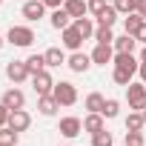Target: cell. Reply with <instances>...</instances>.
Segmentation results:
<instances>
[{
	"mask_svg": "<svg viewBox=\"0 0 146 146\" xmlns=\"http://www.w3.org/2000/svg\"><path fill=\"white\" fill-rule=\"evenodd\" d=\"M6 78H9L12 83H23V80H29L32 72H29L26 60H9V63H6Z\"/></svg>",
	"mask_w": 146,
	"mask_h": 146,
	"instance_id": "277c9868",
	"label": "cell"
},
{
	"mask_svg": "<svg viewBox=\"0 0 146 146\" xmlns=\"http://www.w3.org/2000/svg\"><path fill=\"white\" fill-rule=\"evenodd\" d=\"M20 132H15L12 126H0V146H17Z\"/></svg>",
	"mask_w": 146,
	"mask_h": 146,
	"instance_id": "603a6c76",
	"label": "cell"
},
{
	"mask_svg": "<svg viewBox=\"0 0 146 146\" xmlns=\"http://www.w3.org/2000/svg\"><path fill=\"white\" fill-rule=\"evenodd\" d=\"M57 109H60V103L54 100V95H40V98H37V112H40L43 117H54Z\"/></svg>",
	"mask_w": 146,
	"mask_h": 146,
	"instance_id": "5bb4252c",
	"label": "cell"
},
{
	"mask_svg": "<svg viewBox=\"0 0 146 146\" xmlns=\"http://www.w3.org/2000/svg\"><path fill=\"white\" fill-rule=\"evenodd\" d=\"M26 66H29L32 75H37V72L46 69V57H43V54H29V57H26Z\"/></svg>",
	"mask_w": 146,
	"mask_h": 146,
	"instance_id": "484cf974",
	"label": "cell"
},
{
	"mask_svg": "<svg viewBox=\"0 0 146 146\" xmlns=\"http://www.w3.org/2000/svg\"><path fill=\"white\" fill-rule=\"evenodd\" d=\"M143 23V17L137 15V12H132V15H126L123 17V29H126V35H132L135 37V32H137V26Z\"/></svg>",
	"mask_w": 146,
	"mask_h": 146,
	"instance_id": "cb8c5ba5",
	"label": "cell"
},
{
	"mask_svg": "<svg viewBox=\"0 0 146 146\" xmlns=\"http://www.w3.org/2000/svg\"><path fill=\"white\" fill-rule=\"evenodd\" d=\"M9 115H12V109L6 103H0V126H9Z\"/></svg>",
	"mask_w": 146,
	"mask_h": 146,
	"instance_id": "836d02e7",
	"label": "cell"
},
{
	"mask_svg": "<svg viewBox=\"0 0 146 146\" xmlns=\"http://www.w3.org/2000/svg\"><path fill=\"white\" fill-rule=\"evenodd\" d=\"M112 78H115V83H117V86H129L135 75H132V72H123V69H115V72H112Z\"/></svg>",
	"mask_w": 146,
	"mask_h": 146,
	"instance_id": "4dcf8cb0",
	"label": "cell"
},
{
	"mask_svg": "<svg viewBox=\"0 0 146 146\" xmlns=\"http://www.w3.org/2000/svg\"><path fill=\"white\" fill-rule=\"evenodd\" d=\"M23 17L29 23H37L40 17H46V3L43 0H26L23 3Z\"/></svg>",
	"mask_w": 146,
	"mask_h": 146,
	"instance_id": "52a82bcc",
	"label": "cell"
},
{
	"mask_svg": "<svg viewBox=\"0 0 146 146\" xmlns=\"http://www.w3.org/2000/svg\"><path fill=\"white\" fill-rule=\"evenodd\" d=\"M52 95H54V100H57L60 106H75V103H78V89H75V83H69V80L54 83Z\"/></svg>",
	"mask_w": 146,
	"mask_h": 146,
	"instance_id": "3957f363",
	"label": "cell"
},
{
	"mask_svg": "<svg viewBox=\"0 0 146 146\" xmlns=\"http://www.w3.org/2000/svg\"><path fill=\"white\" fill-rule=\"evenodd\" d=\"M112 60H115V46H112V43H98V46L92 49V63L106 66V63H112Z\"/></svg>",
	"mask_w": 146,
	"mask_h": 146,
	"instance_id": "9c48e42d",
	"label": "cell"
},
{
	"mask_svg": "<svg viewBox=\"0 0 146 146\" xmlns=\"http://www.w3.org/2000/svg\"><path fill=\"white\" fill-rule=\"evenodd\" d=\"M60 40H63V49H69V52H80V46H83V35L75 26H66L60 32Z\"/></svg>",
	"mask_w": 146,
	"mask_h": 146,
	"instance_id": "8992f818",
	"label": "cell"
},
{
	"mask_svg": "<svg viewBox=\"0 0 146 146\" xmlns=\"http://www.w3.org/2000/svg\"><path fill=\"white\" fill-rule=\"evenodd\" d=\"M137 75H140V80L146 83V63H140V69H137Z\"/></svg>",
	"mask_w": 146,
	"mask_h": 146,
	"instance_id": "74e56055",
	"label": "cell"
},
{
	"mask_svg": "<svg viewBox=\"0 0 146 146\" xmlns=\"http://www.w3.org/2000/svg\"><path fill=\"white\" fill-rule=\"evenodd\" d=\"M115 69H123V72H132V75H137V69H140V63L135 60V54L132 52H115Z\"/></svg>",
	"mask_w": 146,
	"mask_h": 146,
	"instance_id": "ba28073f",
	"label": "cell"
},
{
	"mask_svg": "<svg viewBox=\"0 0 146 146\" xmlns=\"http://www.w3.org/2000/svg\"><path fill=\"white\" fill-rule=\"evenodd\" d=\"M135 12H137V15L146 20V0H137V9H135Z\"/></svg>",
	"mask_w": 146,
	"mask_h": 146,
	"instance_id": "8d00e7d4",
	"label": "cell"
},
{
	"mask_svg": "<svg viewBox=\"0 0 146 146\" xmlns=\"http://www.w3.org/2000/svg\"><path fill=\"white\" fill-rule=\"evenodd\" d=\"M115 52H135V46H137V40L132 37V35H120V37H115Z\"/></svg>",
	"mask_w": 146,
	"mask_h": 146,
	"instance_id": "44dd1931",
	"label": "cell"
},
{
	"mask_svg": "<svg viewBox=\"0 0 146 146\" xmlns=\"http://www.w3.org/2000/svg\"><path fill=\"white\" fill-rule=\"evenodd\" d=\"M80 132H83V120L80 117H60V135L63 137L72 140V137H78Z\"/></svg>",
	"mask_w": 146,
	"mask_h": 146,
	"instance_id": "7c38bea8",
	"label": "cell"
},
{
	"mask_svg": "<svg viewBox=\"0 0 146 146\" xmlns=\"http://www.w3.org/2000/svg\"><path fill=\"white\" fill-rule=\"evenodd\" d=\"M63 9L72 15V20H78V17H86L89 3H86V0H66V3H63Z\"/></svg>",
	"mask_w": 146,
	"mask_h": 146,
	"instance_id": "e0dca14e",
	"label": "cell"
},
{
	"mask_svg": "<svg viewBox=\"0 0 146 146\" xmlns=\"http://www.w3.org/2000/svg\"><path fill=\"white\" fill-rule=\"evenodd\" d=\"M106 117L100 115V112H89L86 117H83V132H89V135H98V132H103L106 129V123H103Z\"/></svg>",
	"mask_w": 146,
	"mask_h": 146,
	"instance_id": "9a60e30c",
	"label": "cell"
},
{
	"mask_svg": "<svg viewBox=\"0 0 146 146\" xmlns=\"http://www.w3.org/2000/svg\"><path fill=\"white\" fill-rule=\"evenodd\" d=\"M43 57H46V66H49V69H57V66H63V63H66V54H63V49H60V46L46 49V52H43Z\"/></svg>",
	"mask_w": 146,
	"mask_h": 146,
	"instance_id": "ac0fdd59",
	"label": "cell"
},
{
	"mask_svg": "<svg viewBox=\"0 0 146 146\" xmlns=\"http://www.w3.org/2000/svg\"><path fill=\"white\" fill-rule=\"evenodd\" d=\"M66 66H69L72 72H78V75H83V72H89V66H92V54L72 52V57H66Z\"/></svg>",
	"mask_w": 146,
	"mask_h": 146,
	"instance_id": "30bf717a",
	"label": "cell"
},
{
	"mask_svg": "<svg viewBox=\"0 0 146 146\" xmlns=\"http://www.w3.org/2000/svg\"><path fill=\"white\" fill-rule=\"evenodd\" d=\"M103 103H106V98H103L100 92L86 95V109H89V112H103Z\"/></svg>",
	"mask_w": 146,
	"mask_h": 146,
	"instance_id": "d4e9b609",
	"label": "cell"
},
{
	"mask_svg": "<svg viewBox=\"0 0 146 146\" xmlns=\"http://www.w3.org/2000/svg\"><path fill=\"white\" fill-rule=\"evenodd\" d=\"M112 6L117 9V15H123V17H126V15H132V12L137 9V0H115Z\"/></svg>",
	"mask_w": 146,
	"mask_h": 146,
	"instance_id": "83f0119b",
	"label": "cell"
},
{
	"mask_svg": "<svg viewBox=\"0 0 146 146\" xmlns=\"http://www.w3.org/2000/svg\"><path fill=\"white\" fill-rule=\"evenodd\" d=\"M106 6H109V3H106V0H89V12H92L95 17H98V15H100V12H103Z\"/></svg>",
	"mask_w": 146,
	"mask_h": 146,
	"instance_id": "d6a6232c",
	"label": "cell"
},
{
	"mask_svg": "<svg viewBox=\"0 0 146 146\" xmlns=\"http://www.w3.org/2000/svg\"><path fill=\"white\" fill-rule=\"evenodd\" d=\"M43 3H46V9H60L66 0H43Z\"/></svg>",
	"mask_w": 146,
	"mask_h": 146,
	"instance_id": "d590c367",
	"label": "cell"
},
{
	"mask_svg": "<svg viewBox=\"0 0 146 146\" xmlns=\"http://www.w3.org/2000/svg\"><path fill=\"white\" fill-rule=\"evenodd\" d=\"M95 40H98V43H115V35H112V29L98 26V29H95Z\"/></svg>",
	"mask_w": 146,
	"mask_h": 146,
	"instance_id": "f546056e",
	"label": "cell"
},
{
	"mask_svg": "<svg viewBox=\"0 0 146 146\" xmlns=\"http://www.w3.org/2000/svg\"><path fill=\"white\" fill-rule=\"evenodd\" d=\"M117 17H120V15H117V9H115V6H106V9H103V12L95 17V20H98V26H106V29H112V26L117 23Z\"/></svg>",
	"mask_w": 146,
	"mask_h": 146,
	"instance_id": "d6986e66",
	"label": "cell"
},
{
	"mask_svg": "<svg viewBox=\"0 0 146 146\" xmlns=\"http://www.w3.org/2000/svg\"><path fill=\"white\" fill-rule=\"evenodd\" d=\"M35 40H37V37H35L32 26H12L9 35H6V43H12V46H17V49H26V46H32Z\"/></svg>",
	"mask_w": 146,
	"mask_h": 146,
	"instance_id": "6da1fadb",
	"label": "cell"
},
{
	"mask_svg": "<svg viewBox=\"0 0 146 146\" xmlns=\"http://www.w3.org/2000/svg\"><path fill=\"white\" fill-rule=\"evenodd\" d=\"M143 120H146V109H143Z\"/></svg>",
	"mask_w": 146,
	"mask_h": 146,
	"instance_id": "60d3db41",
	"label": "cell"
},
{
	"mask_svg": "<svg viewBox=\"0 0 146 146\" xmlns=\"http://www.w3.org/2000/svg\"><path fill=\"white\" fill-rule=\"evenodd\" d=\"M0 3H3V0H0Z\"/></svg>",
	"mask_w": 146,
	"mask_h": 146,
	"instance_id": "b9f144b4",
	"label": "cell"
},
{
	"mask_svg": "<svg viewBox=\"0 0 146 146\" xmlns=\"http://www.w3.org/2000/svg\"><path fill=\"white\" fill-rule=\"evenodd\" d=\"M9 126H12L15 132H26V129L32 126V115H29L26 109H12V115H9Z\"/></svg>",
	"mask_w": 146,
	"mask_h": 146,
	"instance_id": "8fae6325",
	"label": "cell"
},
{
	"mask_svg": "<svg viewBox=\"0 0 146 146\" xmlns=\"http://www.w3.org/2000/svg\"><path fill=\"white\" fill-rule=\"evenodd\" d=\"M126 146H143V132H126Z\"/></svg>",
	"mask_w": 146,
	"mask_h": 146,
	"instance_id": "1f68e13d",
	"label": "cell"
},
{
	"mask_svg": "<svg viewBox=\"0 0 146 146\" xmlns=\"http://www.w3.org/2000/svg\"><path fill=\"white\" fill-rule=\"evenodd\" d=\"M146 120H143V112H129L126 117V132H143Z\"/></svg>",
	"mask_w": 146,
	"mask_h": 146,
	"instance_id": "7402d4cb",
	"label": "cell"
},
{
	"mask_svg": "<svg viewBox=\"0 0 146 146\" xmlns=\"http://www.w3.org/2000/svg\"><path fill=\"white\" fill-rule=\"evenodd\" d=\"M32 89H35V95L40 98V95H52V89H54V80H52V75L43 69V72H37V75H32Z\"/></svg>",
	"mask_w": 146,
	"mask_h": 146,
	"instance_id": "5b68a950",
	"label": "cell"
},
{
	"mask_svg": "<svg viewBox=\"0 0 146 146\" xmlns=\"http://www.w3.org/2000/svg\"><path fill=\"white\" fill-rule=\"evenodd\" d=\"M135 40H137V43H146V20L137 26V32H135Z\"/></svg>",
	"mask_w": 146,
	"mask_h": 146,
	"instance_id": "e575fe53",
	"label": "cell"
},
{
	"mask_svg": "<svg viewBox=\"0 0 146 146\" xmlns=\"http://www.w3.org/2000/svg\"><path fill=\"white\" fill-rule=\"evenodd\" d=\"M92 146H115V137H112V132H98V135H92Z\"/></svg>",
	"mask_w": 146,
	"mask_h": 146,
	"instance_id": "f1b7e54d",
	"label": "cell"
},
{
	"mask_svg": "<svg viewBox=\"0 0 146 146\" xmlns=\"http://www.w3.org/2000/svg\"><path fill=\"white\" fill-rule=\"evenodd\" d=\"M0 103H6L9 109H23V106H26V95H23L17 86H15V89H6V92H3Z\"/></svg>",
	"mask_w": 146,
	"mask_h": 146,
	"instance_id": "4fadbf2b",
	"label": "cell"
},
{
	"mask_svg": "<svg viewBox=\"0 0 146 146\" xmlns=\"http://www.w3.org/2000/svg\"><path fill=\"white\" fill-rule=\"evenodd\" d=\"M49 20H52V26H54L57 32H63L66 26H72V23H75V20H72V15H69L63 6H60V9H54V12L49 15Z\"/></svg>",
	"mask_w": 146,
	"mask_h": 146,
	"instance_id": "2e32d148",
	"label": "cell"
},
{
	"mask_svg": "<svg viewBox=\"0 0 146 146\" xmlns=\"http://www.w3.org/2000/svg\"><path fill=\"white\" fill-rule=\"evenodd\" d=\"M3 43H6V40H3V37H0V49H3Z\"/></svg>",
	"mask_w": 146,
	"mask_h": 146,
	"instance_id": "ab89813d",
	"label": "cell"
},
{
	"mask_svg": "<svg viewBox=\"0 0 146 146\" xmlns=\"http://www.w3.org/2000/svg\"><path fill=\"white\" fill-rule=\"evenodd\" d=\"M140 63H146V46H143V52H140Z\"/></svg>",
	"mask_w": 146,
	"mask_h": 146,
	"instance_id": "f35d334b",
	"label": "cell"
},
{
	"mask_svg": "<svg viewBox=\"0 0 146 146\" xmlns=\"http://www.w3.org/2000/svg\"><path fill=\"white\" fill-rule=\"evenodd\" d=\"M126 100H129V109L132 112H143L146 109V83H129L126 86Z\"/></svg>",
	"mask_w": 146,
	"mask_h": 146,
	"instance_id": "7a4b0ae2",
	"label": "cell"
},
{
	"mask_svg": "<svg viewBox=\"0 0 146 146\" xmlns=\"http://www.w3.org/2000/svg\"><path fill=\"white\" fill-rule=\"evenodd\" d=\"M72 26H75L80 35H83V40H89V37H95V23L89 20V17H78L75 23H72Z\"/></svg>",
	"mask_w": 146,
	"mask_h": 146,
	"instance_id": "ffe728a7",
	"label": "cell"
},
{
	"mask_svg": "<svg viewBox=\"0 0 146 146\" xmlns=\"http://www.w3.org/2000/svg\"><path fill=\"white\" fill-rule=\"evenodd\" d=\"M100 115H103L106 120H112V117H117V115H120V103H117L115 98H109V100L103 103V112H100Z\"/></svg>",
	"mask_w": 146,
	"mask_h": 146,
	"instance_id": "4316f807",
	"label": "cell"
}]
</instances>
